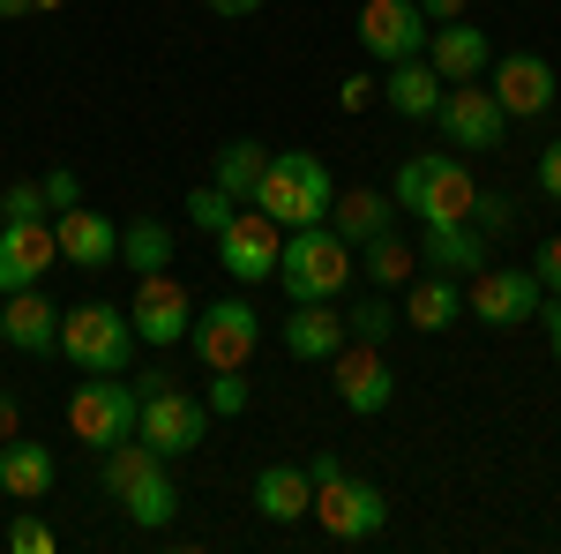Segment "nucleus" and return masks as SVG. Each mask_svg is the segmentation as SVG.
<instances>
[{
	"label": "nucleus",
	"instance_id": "36",
	"mask_svg": "<svg viewBox=\"0 0 561 554\" xmlns=\"http://www.w3.org/2000/svg\"><path fill=\"white\" fill-rule=\"evenodd\" d=\"M0 217H45V188H38V180L8 188V195H0Z\"/></svg>",
	"mask_w": 561,
	"mask_h": 554
},
{
	"label": "nucleus",
	"instance_id": "11",
	"mask_svg": "<svg viewBox=\"0 0 561 554\" xmlns=\"http://www.w3.org/2000/svg\"><path fill=\"white\" fill-rule=\"evenodd\" d=\"M427 31L434 23L420 15V0H359V53H375L382 68L427 53Z\"/></svg>",
	"mask_w": 561,
	"mask_h": 554
},
{
	"label": "nucleus",
	"instance_id": "2",
	"mask_svg": "<svg viewBox=\"0 0 561 554\" xmlns=\"http://www.w3.org/2000/svg\"><path fill=\"white\" fill-rule=\"evenodd\" d=\"M330 195H337V180H330V166H322L314 150H270L255 211L270 217V225H285V233H300V225H322V217H330Z\"/></svg>",
	"mask_w": 561,
	"mask_h": 554
},
{
	"label": "nucleus",
	"instance_id": "18",
	"mask_svg": "<svg viewBox=\"0 0 561 554\" xmlns=\"http://www.w3.org/2000/svg\"><path fill=\"white\" fill-rule=\"evenodd\" d=\"M427 68L442 76V83H479L486 68H494V45H486V31L479 23H434L427 31Z\"/></svg>",
	"mask_w": 561,
	"mask_h": 554
},
{
	"label": "nucleus",
	"instance_id": "29",
	"mask_svg": "<svg viewBox=\"0 0 561 554\" xmlns=\"http://www.w3.org/2000/svg\"><path fill=\"white\" fill-rule=\"evenodd\" d=\"M158 465H165V457H158V450H150L142 434H128V442H113V450H105V465H98V479H105V495L121 502V495H128L135 479H150Z\"/></svg>",
	"mask_w": 561,
	"mask_h": 554
},
{
	"label": "nucleus",
	"instance_id": "38",
	"mask_svg": "<svg viewBox=\"0 0 561 554\" xmlns=\"http://www.w3.org/2000/svg\"><path fill=\"white\" fill-rule=\"evenodd\" d=\"M531 278H539V293H561V233L539 240V270H531Z\"/></svg>",
	"mask_w": 561,
	"mask_h": 554
},
{
	"label": "nucleus",
	"instance_id": "26",
	"mask_svg": "<svg viewBox=\"0 0 561 554\" xmlns=\"http://www.w3.org/2000/svg\"><path fill=\"white\" fill-rule=\"evenodd\" d=\"M262 166H270V150H262L255 135H240V143H225V150H217V166H210V188H225L232 203H255V188H262Z\"/></svg>",
	"mask_w": 561,
	"mask_h": 554
},
{
	"label": "nucleus",
	"instance_id": "1",
	"mask_svg": "<svg viewBox=\"0 0 561 554\" xmlns=\"http://www.w3.org/2000/svg\"><path fill=\"white\" fill-rule=\"evenodd\" d=\"M397 211L420 217V233H442V225H472L479 211V180L457 150H420L397 166V188H389Z\"/></svg>",
	"mask_w": 561,
	"mask_h": 554
},
{
	"label": "nucleus",
	"instance_id": "24",
	"mask_svg": "<svg viewBox=\"0 0 561 554\" xmlns=\"http://www.w3.org/2000/svg\"><path fill=\"white\" fill-rule=\"evenodd\" d=\"M307 502H314V479H307V465H262V472H255V510L270 517V524H300Z\"/></svg>",
	"mask_w": 561,
	"mask_h": 554
},
{
	"label": "nucleus",
	"instance_id": "8",
	"mask_svg": "<svg viewBox=\"0 0 561 554\" xmlns=\"http://www.w3.org/2000/svg\"><path fill=\"white\" fill-rule=\"evenodd\" d=\"M187 344L203 352V368H210V375H217V368H248V360H255V344H262V315L240 293H232V299H210V307H195Z\"/></svg>",
	"mask_w": 561,
	"mask_h": 554
},
{
	"label": "nucleus",
	"instance_id": "19",
	"mask_svg": "<svg viewBox=\"0 0 561 554\" xmlns=\"http://www.w3.org/2000/svg\"><path fill=\"white\" fill-rule=\"evenodd\" d=\"M0 344H15V352H60V307L38 285L0 293Z\"/></svg>",
	"mask_w": 561,
	"mask_h": 554
},
{
	"label": "nucleus",
	"instance_id": "27",
	"mask_svg": "<svg viewBox=\"0 0 561 554\" xmlns=\"http://www.w3.org/2000/svg\"><path fill=\"white\" fill-rule=\"evenodd\" d=\"M359 270H367V285H375V293H397V285H412V278H420V248H404L397 233H375V240L359 248Z\"/></svg>",
	"mask_w": 561,
	"mask_h": 554
},
{
	"label": "nucleus",
	"instance_id": "32",
	"mask_svg": "<svg viewBox=\"0 0 561 554\" xmlns=\"http://www.w3.org/2000/svg\"><path fill=\"white\" fill-rule=\"evenodd\" d=\"M345 330H352V338H367V344H382L389 330H397V307H389V293H367V299L345 315Z\"/></svg>",
	"mask_w": 561,
	"mask_h": 554
},
{
	"label": "nucleus",
	"instance_id": "6",
	"mask_svg": "<svg viewBox=\"0 0 561 554\" xmlns=\"http://www.w3.org/2000/svg\"><path fill=\"white\" fill-rule=\"evenodd\" d=\"M135 420H142V397H135L128 375H90V383L68 397V427H76V442H90L98 457H105L113 442H128Z\"/></svg>",
	"mask_w": 561,
	"mask_h": 554
},
{
	"label": "nucleus",
	"instance_id": "4",
	"mask_svg": "<svg viewBox=\"0 0 561 554\" xmlns=\"http://www.w3.org/2000/svg\"><path fill=\"white\" fill-rule=\"evenodd\" d=\"M135 397H142L135 434H142L158 457H187V450H203V434H210V405H203V397H187L165 368L135 375Z\"/></svg>",
	"mask_w": 561,
	"mask_h": 554
},
{
	"label": "nucleus",
	"instance_id": "39",
	"mask_svg": "<svg viewBox=\"0 0 561 554\" xmlns=\"http://www.w3.org/2000/svg\"><path fill=\"white\" fill-rule=\"evenodd\" d=\"M539 195H547V203H561V143H547V150H539Z\"/></svg>",
	"mask_w": 561,
	"mask_h": 554
},
{
	"label": "nucleus",
	"instance_id": "15",
	"mask_svg": "<svg viewBox=\"0 0 561 554\" xmlns=\"http://www.w3.org/2000/svg\"><path fill=\"white\" fill-rule=\"evenodd\" d=\"M53 262H60V240L45 217H0V293L38 285Z\"/></svg>",
	"mask_w": 561,
	"mask_h": 554
},
{
	"label": "nucleus",
	"instance_id": "25",
	"mask_svg": "<svg viewBox=\"0 0 561 554\" xmlns=\"http://www.w3.org/2000/svg\"><path fill=\"white\" fill-rule=\"evenodd\" d=\"M457 315H465V293H457L449 270H434V278H412V285H404V323H412V330H449Z\"/></svg>",
	"mask_w": 561,
	"mask_h": 554
},
{
	"label": "nucleus",
	"instance_id": "40",
	"mask_svg": "<svg viewBox=\"0 0 561 554\" xmlns=\"http://www.w3.org/2000/svg\"><path fill=\"white\" fill-rule=\"evenodd\" d=\"M367 98H375V83H367V76H352V83L337 90V105H345V113H367Z\"/></svg>",
	"mask_w": 561,
	"mask_h": 554
},
{
	"label": "nucleus",
	"instance_id": "31",
	"mask_svg": "<svg viewBox=\"0 0 561 554\" xmlns=\"http://www.w3.org/2000/svg\"><path fill=\"white\" fill-rule=\"evenodd\" d=\"M121 262H128L135 278H150V270H165V262H173V233H165L158 217H135L128 233H121Z\"/></svg>",
	"mask_w": 561,
	"mask_h": 554
},
{
	"label": "nucleus",
	"instance_id": "30",
	"mask_svg": "<svg viewBox=\"0 0 561 554\" xmlns=\"http://www.w3.org/2000/svg\"><path fill=\"white\" fill-rule=\"evenodd\" d=\"M420 248H427V262H442L457 278V270H479L486 262V233L479 225H442V233H420Z\"/></svg>",
	"mask_w": 561,
	"mask_h": 554
},
{
	"label": "nucleus",
	"instance_id": "9",
	"mask_svg": "<svg viewBox=\"0 0 561 554\" xmlns=\"http://www.w3.org/2000/svg\"><path fill=\"white\" fill-rule=\"evenodd\" d=\"M217 240V270L225 278H240V285H262V278H277V248H285V225H270L262 211H232L225 225L210 233Z\"/></svg>",
	"mask_w": 561,
	"mask_h": 554
},
{
	"label": "nucleus",
	"instance_id": "14",
	"mask_svg": "<svg viewBox=\"0 0 561 554\" xmlns=\"http://www.w3.org/2000/svg\"><path fill=\"white\" fill-rule=\"evenodd\" d=\"M486 76H494L486 90L502 98V113H510V121H539V113H554V98H561L554 68H547L539 53H502Z\"/></svg>",
	"mask_w": 561,
	"mask_h": 554
},
{
	"label": "nucleus",
	"instance_id": "21",
	"mask_svg": "<svg viewBox=\"0 0 561 554\" xmlns=\"http://www.w3.org/2000/svg\"><path fill=\"white\" fill-rule=\"evenodd\" d=\"M389 217H397V203H389V195H375V188H337L322 225H330V233L345 240L352 256H359V248H367L375 233H389Z\"/></svg>",
	"mask_w": 561,
	"mask_h": 554
},
{
	"label": "nucleus",
	"instance_id": "45",
	"mask_svg": "<svg viewBox=\"0 0 561 554\" xmlns=\"http://www.w3.org/2000/svg\"><path fill=\"white\" fill-rule=\"evenodd\" d=\"M337 472H345V465H337L330 450H322V457H307V479H314V487H322V479H337Z\"/></svg>",
	"mask_w": 561,
	"mask_h": 554
},
{
	"label": "nucleus",
	"instance_id": "3",
	"mask_svg": "<svg viewBox=\"0 0 561 554\" xmlns=\"http://www.w3.org/2000/svg\"><path fill=\"white\" fill-rule=\"evenodd\" d=\"M60 360L83 368V375H128V360H135L128 307H113V299L68 307V315H60Z\"/></svg>",
	"mask_w": 561,
	"mask_h": 554
},
{
	"label": "nucleus",
	"instance_id": "22",
	"mask_svg": "<svg viewBox=\"0 0 561 554\" xmlns=\"http://www.w3.org/2000/svg\"><path fill=\"white\" fill-rule=\"evenodd\" d=\"M442 76L427 68V53H412V60H397L389 68V83H382V105L397 113V121H434L442 113Z\"/></svg>",
	"mask_w": 561,
	"mask_h": 554
},
{
	"label": "nucleus",
	"instance_id": "7",
	"mask_svg": "<svg viewBox=\"0 0 561 554\" xmlns=\"http://www.w3.org/2000/svg\"><path fill=\"white\" fill-rule=\"evenodd\" d=\"M307 517L330 532V540H375L389 524V502H382V487L375 479H352V472H337V479H322L314 487V502H307Z\"/></svg>",
	"mask_w": 561,
	"mask_h": 554
},
{
	"label": "nucleus",
	"instance_id": "28",
	"mask_svg": "<svg viewBox=\"0 0 561 554\" xmlns=\"http://www.w3.org/2000/svg\"><path fill=\"white\" fill-rule=\"evenodd\" d=\"M121 510H128L135 524H142V532H165V524L180 517V479H173L165 465H158L150 479H135L128 495H121Z\"/></svg>",
	"mask_w": 561,
	"mask_h": 554
},
{
	"label": "nucleus",
	"instance_id": "37",
	"mask_svg": "<svg viewBox=\"0 0 561 554\" xmlns=\"http://www.w3.org/2000/svg\"><path fill=\"white\" fill-rule=\"evenodd\" d=\"M38 188H45V211H68V203L83 195V180H76V172H68V166H53V172H45V180H38Z\"/></svg>",
	"mask_w": 561,
	"mask_h": 554
},
{
	"label": "nucleus",
	"instance_id": "46",
	"mask_svg": "<svg viewBox=\"0 0 561 554\" xmlns=\"http://www.w3.org/2000/svg\"><path fill=\"white\" fill-rule=\"evenodd\" d=\"M31 8H60V0H31Z\"/></svg>",
	"mask_w": 561,
	"mask_h": 554
},
{
	"label": "nucleus",
	"instance_id": "20",
	"mask_svg": "<svg viewBox=\"0 0 561 554\" xmlns=\"http://www.w3.org/2000/svg\"><path fill=\"white\" fill-rule=\"evenodd\" d=\"M53 479H60V465H53L45 442H23V434L0 442V495H8V502H45Z\"/></svg>",
	"mask_w": 561,
	"mask_h": 554
},
{
	"label": "nucleus",
	"instance_id": "33",
	"mask_svg": "<svg viewBox=\"0 0 561 554\" xmlns=\"http://www.w3.org/2000/svg\"><path fill=\"white\" fill-rule=\"evenodd\" d=\"M210 412H248V368H217L210 397H203Z\"/></svg>",
	"mask_w": 561,
	"mask_h": 554
},
{
	"label": "nucleus",
	"instance_id": "42",
	"mask_svg": "<svg viewBox=\"0 0 561 554\" xmlns=\"http://www.w3.org/2000/svg\"><path fill=\"white\" fill-rule=\"evenodd\" d=\"M8 434H23V405H15V397L0 389V442H8Z\"/></svg>",
	"mask_w": 561,
	"mask_h": 554
},
{
	"label": "nucleus",
	"instance_id": "17",
	"mask_svg": "<svg viewBox=\"0 0 561 554\" xmlns=\"http://www.w3.org/2000/svg\"><path fill=\"white\" fill-rule=\"evenodd\" d=\"M53 240H60V262H76V270H113L121 262V225L105 211H90V203H68Z\"/></svg>",
	"mask_w": 561,
	"mask_h": 554
},
{
	"label": "nucleus",
	"instance_id": "12",
	"mask_svg": "<svg viewBox=\"0 0 561 554\" xmlns=\"http://www.w3.org/2000/svg\"><path fill=\"white\" fill-rule=\"evenodd\" d=\"M434 121H442V135L457 150H502V135H510V113H502V98L486 83H449Z\"/></svg>",
	"mask_w": 561,
	"mask_h": 554
},
{
	"label": "nucleus",
	"instance_id": "44",
	"mask_svg": "<svg viewBox=\"0 0 561 554\" xmlns=\"http://www.w3.org/2000/svg\"><path fill=\"white\" fill-rule=\"evenodd\" d=\"M203 8H210V15H225V23H240V15H255L262 0H203Z\"/></svg>",
	"mask_w": 561,
	"mask_h": 554
},
{
	"label": "nucleus",
	"instance_id": "41",
	"mask_svg": "<svg viewBox=\"0 0 561 554\" xmlns=\"http://www.w3.org/2000/svg\"><path fill=\"white\" fill-rule=\"evenodd\" d=\"M531 323H547V338H554V360H561V299H539V315Z\"/></svg>",
	"mask_w": 561,
	"mask_h": 554
},
{
	"label": "nucleus",
	"instance_id": "10",
	"mask_svg": "<svg viewBox=\"0 0 561 554\" xmlns=\"http://www.w3.org/2000/svg\"><path fill=\"white\" fill-rule=\"evenodd\" d=\"M128 323H135V344H180L195 330V299L180 285L173 270H150V278H135V299H128Z\"/></svg>",
	"mask_w": 561,
	"mask_h": 554
},
{
	"label": "nucleus",
	"instance_id": "23",
	"mask_svg": "<svg viewBox=\"0 0 561 554\" xmlns=\"http://www.w3.org/2000/svg\"><path fill=\"white\" fill-rule=\"evenodd\" d=\"M345 315H330V299H293V315H285V352L293 360H330L337 344H345Z\"/></svg>",
	"mask_w": 561,
	"mask_h": 554
},
{
	"label": "nucleus",
	"instance_id": "13",
	"mask_svg": "<svg viewBox=\"0 0 561 554\" xmlns=\"http://www.w3.org/2000/svg\"><path fill=\"white\" fill-rule=\"evenodd\" d=\"M539 299H547V293H539V278L502 262V270H479V278H472L465 315H479L486 330H517V323H531V315H539Z\"/></svg>",
	"mask_w": 561,
	"mask_h": 554
},
{
	"label": "nucleus",
	"instance_id": "43",
	"mask_svg": "<svg viewBox=\"0 0 561 554\" xmlns=\"http://www.w3.org/2000/svg\"><path fill=\"white\" fill-rule=\"evenodd\" d=\"M420 15H427V23H457V15H465V0H420Z\"/></svg>",
	"mask_w": 561,
	"mask_h": 554
},
{
	"label": "nucleus",
	"instance_id": "35",
	"mask_svg": "<svg viewBox=\"0 0 561 554\" xmlns=\"http://www.w3.org/2000/svg\"><path fill=\"white\" fill-rule=\"evenodd\" d=\"M232 211H240V203H232L225 188H195V195H187V217H195L203 233H217V225H225V217H232Z\"/></svg>",
	"mask_w": 561,
	"mask_h": 554
},
{
	"label": "nucleus",
	"instance_id": "34",
	"mask_svg": "<svg viewBox=\"0 0 561 554\" xmlns=\"http://www.w3.org/2000/svg\"><path fill=\"white\" fill-rule=\"evenodd\" d=\"M8 547H15V554H53L60 540H53V524H45V517H31V510H23L15 524H8Z\"/></svg>",
	"mask_w": 561,
	"mask_h": 554
},
{
	"label": "nucleus",
	"instance_id": "5",
	"mask_svg": "<svg viewBox=\"0 0 561 554\" xmlns=\"http://www.w3.org/2000/svg\"><path fill=\"white\" fill-rule=\"evenodd\" d=\"M277 285H285V299H337L352 285V248L330 225H300L277 248Z\"/></svg>",
	"mask_w": 561,
	"mask_h": 554
},
{
	"label": "nucleus",
	"instance_id": "16",
	"mask_svg": "<svg viewBox=\"0 0 561 554\" xmlns=\"http://www.w3.org/2000/svg\"><path fill=\"white\" fill-rule=\"evenodd\" d=\"M330 368H337V397H345V412H382L389 397H397V375H389L382 344L345 338L337 352H330Z\"/></svg>",
	"mask_w": 561,
	"mask_h": 554
}]
</instances>
